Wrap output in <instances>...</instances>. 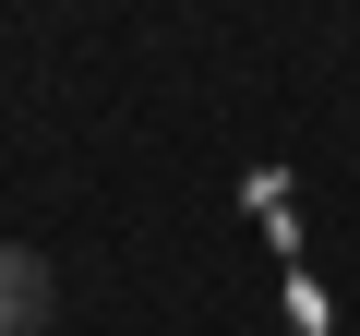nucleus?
<instances>
[{
	"instance_id": "nucleus-1",
	"label": "nucleus",
	"mask_w": 360,
	"mask_h": 336,
	"mask_svg": "<svg viewBox=\"0 0 360 336\" xmlns=\"http://www.w3.org/2000/svg\"><path fill=\"white\" fill-rule=\"evenodd\" d=\"M49 312H60L49 252H37V240H0V336H49Z\"/></svg>"
}]
</instances>
